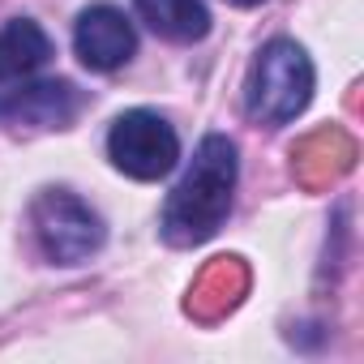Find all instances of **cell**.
<instances>
[{"instance_id": "1", "label": "cell", "mask_w": 364, "mask_h": 364, "mask_svg": "<svg viewBox=\"0 0 364 364\" xmlns=\"http://www.w3.org/2000/svg\"><path fill=\"white\" fill-rule=\"evenodd\" d=\"M236 141L228 133H206L189 171L180 176V185L167 193L163 206V240L176 249L206 245L223 219L232 215V193H236Z\"/></svg>"}, {"instance_id": "2", "label": "cell", "mask_w": 364, "mask_h": 364, "mask_svg": "<svg viewBox=\"0 0 364 364\" xmlns=\"http://www.w3.org/2000/svg\"><path fill=\"white\" fill-rule=\"evenodd\" d=\"M309 99H313L309 52L296 39H270L249 69V86H245L249 116L266 129H283L309 107Z\"/></svg>"}, {"instance_id": "3", "label": "cell", "mask_w": 364, "mask_h": 364, "mask_svg": "<svg viewBox=\"0 0 364 364\" xmlns=\"http://www.w3.org/2000/svg\"><path fill=\"white\" fill-rule=\"evenodd\" d=\"M31 223H35V240L43 249L48 262L56 266H77L90 253L103 249V219L73 193L65 189H48L35 198L31 206Z\"/></svg>"}, {"instance_id": "4", "label": "cell", "mask_w": 364, "mask_h": 364, "mask_svg": "<svg viewBox=\"0 0 364 364\" xmlns=\"http://www.w3.org/2000/svg\"><path fill=\"white\" fill-rule=\"evenodd\" d=\"M107 159L133 180H163L180 159V137L159 112H124L107 133Z\"/></svg>"}, {"instance_id": "5", "label": "cell", "mask_w": 364, "mask_h": 364, "mask_svg": "<svg viewBox=\"0 0 364 364\" xmlns=\"http://www.w3.org/2000/svg\"><path fill=\"white\" fill-rule=\"evenodd\" d=\"M73 52L86 69L95 73H116L120 65H129V56L137 52V35L133 22L116 9V5H90L77 26H73Z\"/></svg>"}, {"instance_id": "6", "label": "cell", "mask_w": 364, "mask_h": 364, "mask_svg": "<svg viewBox=\"0 0 364 364\" xmlns=\"http://www.w3.org/2000/svg\"><path fill=\"white\" fill-rule=\"evenodd\" d=\"M82 107V95L69 82H35L0 99V120L14 124H39V129H65Z\"/></svg>"}, {"instance_id": "7", "label": "cell", "mask_w": 364, "mask_h": 364, "mask_svg": "<svg viewBox=\"0 0 364 364\" xmlns=\"http://www.w3.org/2000/svg\"><path fill=\"white\" fill-rule=\"evenodd\" d=\"M52 60V39L39 22L14 18L0 26V82H22Z\"/></svg>"}, {"instance_id": "8", "label": "cell", "mask_w": 364, "mask_h": 364, "mask_svg": "<svg viewBox=\"0 0 364 364\" xmlns=\"http://www.w3.org/2000/svg\"><path fill=\"white\" fill-rule=\"evenodd\" d=\"M141 22L171 39V43H198L210 35V9L206 0H133Z\"/></svg>"}, {"instance_id": "9", "label": "cell", "mask_w": 364, "mask_h": 364, "mask_svg": "<svg viewBox=\"0 0 364 364\" xmlns=\"http://www.w3.org/2000/svg\"><path fill=\"white\" fill-rule=\"evenodd\" d=\"M236 5H262V0H236Z\"/></svg>"}]
</instances>
